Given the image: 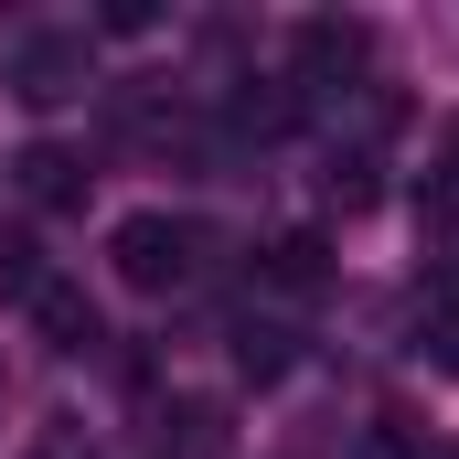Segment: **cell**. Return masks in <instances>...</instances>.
Segmentation results:
<instances>
[{"instance_id":"cell-8","label":"cell","mask_w":459,"mask_h":459,"mask_svg":"<svg viewBox=\"0 0 459 459\" xmlns=\"http://www.w3.org/2000/svg\"><path fill=\"white\" fill-rule=\"evenodd\" d=\"M32 289H43V267H32V235H0V299H22V310H32Z\"/></svg>"},{"instance_id":"cell-3","label":"cell","mask_w":459,"mask_h":459,"mask_svg":"<svg viewBox=\"0 0 459 459\" xmlns=\"http://www.w3.org/2000/svg\"><path fill=\"white\" fill-rule=\"evenodd\" d=\"M363 54H374V32L363 22H299V43H289V65H299V86H342V75H363Z\"/></svg>"},{"instance_id":"cell-9","label":"cell","mask_w":459,"mask_h":459,"mask_svg":"<svg viewBox=\"0 0 459 459\" xmlns=\"http://www.w3.org/2000/svg\"><path fill=\"white\" fill-rule=\"evenodd\" d=\"M150 22H160L150 0H108V11H97V32H117V43H128V32H150Z\"/></svg>"},{"instance_id":"cell-6","label":"cell","mask_w":459,"mask_h":459,"mask_svg":"<svg viewBox=\"0 0 459 459\" xmlns=\"http://www.w3.org/2000/svg\"><path fill=\"white\" fill-rule=\"evenodd\" d=\"M321 278H332V246H321L310 225H299V235H278V246H267V289H289V299H310Z\"/></svg>"},{"instance_id":"cell-1","label":"cell","mask_w":459,"mask_h":459,"mask_svg":"<svg viewBox=\"0 0 459 459\" xmlns=\"http://www.w3.org/2000/svg\"><path fill=\"white\" fill-rule=\"evenodd\" d=\"M204 246H214V235L193 225V214H128V225L108 235V267L139 289V299H171V289L204 278Z\"/></svg>"},{"instance_id":"cell-5","label":"cell","mask_w":459,"mask_h":459,"mask_svg":"<svg viewBox=\"0 0 459 459\" xmlns=\"http://www.w3.org/2000/svg\"><path fill=\"white\" fill-rule=\"evenodd\" d=\"M32 332H43L54 352H97V299L65 289V278H43V289H32Z\"/></svg>"},{"instance_id":"cell-2","label":"cell","mask_w":459,"mask_h":459,"mask_svg":"<svg viewBox=\"0 0 459 459\" xmlns=\"http://www.w3.org/2000/svg\"><path fill=\"white\" fill-rule=\"evenodd\" d=\"M86 75H97L86 22H43V32L11 43V97H22V108H65V97H86Z\"/></svg>"},{"instance_id":"cell-4","label":"cell","mask_w":459,"mask_h":459,"mask_svg":"<svg viewBox=\"0 0 459 459\" xmlns=\"http://www.w3.org/2000/svg\"><path fill=\"white\" fill-rule=\"evenodd\" d=\"M11 171H22V204H43V214H65V204L86 193V160H75L65 139H32V150H22Z\"/></svg>"},{"instance_id":"cell-7","label":"cell","mask_w":459,"mask_h":459,"mask_svg":"<svg viewBox=\"0 0 459 459\" xmlns=\"http://www.w3.org/2000/svg\"><path fill=\"white\" fill-rule=\"evenodd\" d=\"M235 363H246L256 385H278V374H289V332H278V321H246V332H235Z\"/></svg>"}]
</instances>
